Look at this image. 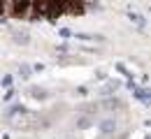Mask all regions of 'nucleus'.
<instances>
[{"label":"nucleus","mask_w":151,"mask_h":139,"mask_svg":"<svg viewBox=\"0 0 151 139\" xmlns=\"http://www.w3.org/2000/svg\"><path fill=\"white\" fill-rule=\"evenodd\" d=\"M130 19L135 21V23H137V26H144V19H142V16H139V14H132V12H130Z\"/></svg>","instance_id":"f257e3e1"}]
</instances>
